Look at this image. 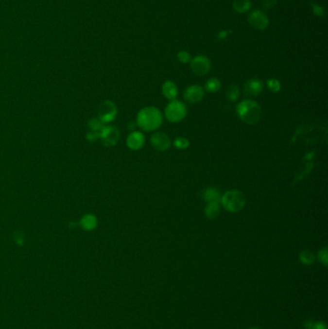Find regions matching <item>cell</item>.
I'll list each match as a JSON object with an SVG mask.
<instances>
[{"instance_id": "obj_1", "label": "cell", "mask_w": 328, "mask_h": 329, "mask_svg": "<svg viewBox=\"0 0 328 329\" xmlns=\"http://www.w3.org/2000/svg\"><path fill=\"white\" fill-rule=\"evenodd\" d=\"M163 123V115L161 111L152 106L141 109L137 115V126L145 132L158 129Z\"/></svg>"}, {"instance_id": "obj_2", "label": "cell", "mask_w": 328, "mask_h": 329, "mask_svg": "<svg viewBox=\"0 0 328 329\" xmlns=\"http://www.w3.org/2000/svg\"><path fill=\"white\" fill-rule=\"evenodd\" d=\"M236 113L242 122L249 125L256 124L262 118L261 106L255 100L249 98L241 101L237 105Z\"/></svg>"}, {"instance_id": "obj_3", "label": "cell", "mask_w": 328, "mask_h": 329, "mask_svg": "<svg viewBox=\"0 0 328 329\" xmlns=\"http://www.w3.org/2000/svg\"><path fill=\"white\" fill-rule=\"evenodd\" d=\"M221 205L230 213L241 212L246 203L244 194L238 190H229L222 194Z\"/></svg>"}, {"instance_id": "obj_4", "label": "cell", "mask_w": 328, "mask_h": 329, "mask_svg": "<svg viewBox=\"0 0 328 329\" xmlns=\"http://www.w3.org/2000/svg\"><path fill=\"white\" fill-rule=\"evenodd\" d=\"M187 106L179 100H172L165 108V117L170 122H180L187 116Z\"/></svg>"}, {"instance_id": "obj_5", "label": "cell", "mask_w": 328, "mask_h": 329, "mask_svg": "<svg viewBox=\"0 0 328 329\" xmlns=\"http://www.w3.org/2000/svg\"><path fill=\"white\" fill-rule=\"evenodd\" d=\"M97 115H98V120L102 123L106 124L116 120L117 115H118V108L113 101L105 100L98 106Z\"/></svg>"}, {"instance_id": "obj_6", "label": "cell", "mask_w": 328, "mask_h": 329, "mask_svg": "<svg viewBox=\"0 0 328 329\" xmlns=\"http://www.w3.org/2000/svg\"><path fill=\"white\" fill-rule=\"evenodd\" d=\"M121 138L120 130L113 125H104L99 140L101 143L107 147L115 146Z\"/></svg>"}, {"instance_id": "obj_7", "label": "cell", "mask_w": 328, "mask_h": 329, "mask_svg": "<svg viewBox=\"0 0 328 329\" xmlns=\"http://www.w3.org/2000/svg\"><path fill=\"white\" fill-rule=\"evenodd\" d=\"M191 71L197 76H203L207 74L211 69V61L204 55H198L191 59L190 63Z\"/></svg>"}, {"instance_id": "obj_8", "label": "cell", "mask_w": 328, "mask_h": 329, "mask_svg": "<svg viewBox=\"0 0 328 329\" xmlns=\"http://www.w3.org/2000/svg\"><path fill=\"white\" fill-rule=\"evenodd\" d=\"M248 22L253 28L257 30H265L270 23L267 15L260 10H255L251 12L248 17Z\"/></svg>"}, {"instance_id": "obj_9", "label": "cell", "mask_w": 328, "mask_h": 329, "mask_svg": "<svg viewBox=\"0 0 328 329\" xmlns=\"http://www.w3.org/2000/svg\"><path fill=\"white\" fill-rule=\"evenodd\" d=\"M150 143L152 146L161 152L167 151L172 146V141L170 137L163 132H155L150 137Z\"/></svg>"}, {"instance_id": "obj_10", "label": "cell", "mask_w": 328, "mask_h": 329, "mask_svg": "<svg viewBox=\"0 0 328 329\" xmlns=\"http://www.w3.org/2000/svg\"><path fill=\"white\" fill-rule=\"evenodd\" d=\"M264 90V83L258 78H252L245 82L243 93L247 97H256Z\"/></svg>"}, {"instance_id": "obj_11", "label": "cell", "mask_w": 328, "mask_h": 329, "mask_svg": "<svg viewBox=\"0 0 328 329\" xmlns=\"http://www.w3.org/2000/svg\"><path fill=\"white\" fill-rule=\"evenodd\" d=\"M204 97V89L199 85L189 86L184 92V99L191 104L198 103Z\"/></svg>"}, {"instance_id": "obj_12", "label": "cell", "mask_w": 328, "mask_h": 329, "mask_svg": "<svg viewBox=\"0 0 328 329\" xmlns=\"http://www.w3.org/2000/svg\"><path fill=\"white\" fill-rule=\"evenodd\" d=\"M104 123H102L98 119H91L88 121L89 131L87 133V139L90 141H95L99 140L101 131L104 127Z\"/></svg>"}, {"instance_id": "obj_13", "label": "cell", "mask_w": 328, "mask_h": 329, "mask_svg": "<svg viewBox=\"0 0 328 329\" xmlns=\"http://www.w3.org/2000/svg\"><path fill=\"white\" fill-rule=\"evenodd\" d=\"M145 137L140 131H133L131 132L127 139H126V145L131 150H139L144 145Z\"/></svg>"}, {"instance_id": "obj_14", "label": "cell", "mask_w": 328, "mask_h": 329, "mask_svg": "<svg viewBox=\"0 0 328 329\" xmlns=\"http://www.w3.org/2000/svg\"><path fill=\"white\" fill-rule=\"evenodd\" d=\"M162 93L167 99L172 101V100L176 99L178 95V88L174 82L171 80H167L164 82L162 86Z\"/></svg>"}, {"instance_id": "obj_15", "label": "cell", "mask_w": 328, "mask_h": 329, "mask_svg": "<svg viewBox=\"0 0 328 329\" xmlns=\"http://www.w3.org/2000/svg\"><path fill=\"white\" fill-rule=\"evenodd\" d=\"M205 217L209 220H215L221 214V202L220 201H210L206 203L204 209Z\"/></svg>"}, {"instance_id": "obj_16", "label": "cell", "mask_w": 328, "mask_h": 329, "mask_svg": "<svg viewBox=\"0 0 328 329\" xmlns=\"http://www.w3.org/2000/svg\"><path fill=\"white\" fill-rule=\"evenodd\" d=\"M80 226L82 229L86 231H92L96 228L97 226V219L93 214H87L83 216L80 220Z\"/></svg>"}, {"instance_id": "obj_17", "label": "cell", "mask_w": 328, "mask_h": 329, "mask_svg": "<svg viewBox=\"0 0 328 329\" xmlns=\"http://www.w3.org/2000/svg\"><path fill=\"white\" fill-rule=\"evenodd\" d=\"M201 196H202V199L206 202L220 201L222 193L218 189L215 187H208L202 190Z\"/></svg>"}, {"instance_id": "obj_18", "label": "cell", "mask_w": 328, "mask_h": 329, "mask_svg": "<svg viewBox=\"0 0 328 329\" xmlns=\"http://www.w3.org/2000/svg\"><path fill=\"white\" fill-rule=\"evenodd\" d=\"M222 87V83L218 78H210L207 80V82L205 83L204 86V91L210 93V94H214L220 91Z\"/></svg>"}, {"instance_id": "obj_19", "label": "cell", "mask_w": 328, "mask_h": 329, "mask_svg": "<svg viewBox=\"0 0 328 329\" xmlns=\"http://www.w3.org/2000/svg\"><path fill=\"white\" fill-rule=\"evenodd\" d=\"M251 8L250 0H234L233 1V9L237 13L242 14L246 13Z\"/></svg>"}, {"instance_id": "obj_20", "label": "cell", "mask_w": 328, "mask_h": 329, "mask_svg": "<svg viewBox=\"0 0 328 329\" xmlns=\"http://www.w3.org/2000/svg\"><path fill=\"white\" fill-rule=\"evenodd\" d=\"M315 254L313 251L309 250V249H305L302 250L299 253V261L303 264V265H312L315 262Z\"/></svg>"}, {"instance_id": "obj_21", "label": "cell", "mask_w": 328, "mask_h": 329, "mask_svg": "<svg viewBox=\"0 0 328 329\" xmlns=\"http://www.w3.org/2000/svg\"><path fill=\"white\" fill-rule=\"evenodd\" d=\"M226 98L227 100H229L230 102H236L239 97H240V90L239 87L237 85H231L228 87V89L226 90Z\"/></svg>"}, {"instance_id": "obj_22", "label": "cell", "mask_w": 328, "mask_h": 329, "mask_svg": "<svg viewBox=\"0 0 328 329\" xmlns=\"http://www.w3.org/2000/svg\"><path fill=\"white\" fill-rule=\"evenodd\" d=\"M267 86L269 88V90L272 92V93H278L280 90H281V83L278 79L276 78H270L268 81H267Z\"/></svg>"}, {"instance_id": "obj_23", "label": "cell", "mask_w": 328, "mask_h": 329, "mask_svg": "<svg viewBox=\"0 0 328 329\" xmlns=\"http://www.w3.org/2000/svg\"><path fill=\"white\" fill-rule=\"evenodd\" d=\"M173 146L179 150H185L190 146V141L186 137H177L173 141Z\"/></svg>"}, {"instance_id": "obj_24", "label": "cell", "mask_w": 328, "mask_h": 329, "mask_svg": "<svg viewBox=\"0 0 328 329\" xmlns=\"http://www.w3.org/2000/svg\"><path fill=\"white\" fill-rule=\"evenodd\" d=\"M305 327L307 329H328L325 322H315L313 320L307 321L305 323Z\"/></svg>"}, {"instance_id": "obj_25", "label": "cell", "mask_w": 328, "mask_h": 329, "mask_svg": "<svg viewBox=\"0 0 328 329\" xmlns=\"http://www.w3.org/2000/svg\"><path fill=\"white\" fill-rule=\"evenodd\" d=\"M318 260L321 264H323L325 267H328V247L322 248L318 252Z\"/></svg>"}, {"instance_id": "obj_26", "label": "cell", "mask_w": 328, "mask_h": 329, "mask_svg": "<svg viewBox=\"0 0 328 329\" xmlns=\"http://www.w3.org/2000/svg\"><path fill=\"white\" fill-rule=\"evenodd\" d=\"M177 59L182 64H189L191 61V56L186 50H181L177 54Z\"/></svg>"}, {"instance_id": "obj_27", "label": "cell", "mask_w": 328, "mask_h": 329, "mask_svg": "<svg viewBox=\"0 0 328 329\" xmlns=\"http://www.w3.org/2000/svg\"><path fill=\"white\" fill-rule=\"evenodd\" d=\"M311 6H312L313 14H314L315 16H317V17H324V16L326 15V10H325V8L322 7L321 5L312 3Z\"/></svg>"}, {"instance_id": "obj_28", "label": "cell", "mask_w": 328, "mask_h": 329, "mask_svg": "<svg viewBox=\"0 0 328 329\" xmlns=\"http://www.w3.org/2000/svg\"><path fill=\"white\" fill-rule=\"evenodd\" d=\"M276 4H277V0H263L262 2L263 7L266 9H272L276 7Z\"/></svg>"}, {"instance_id": "obj_29", "label": "cell", "mask_w": 328, "mask_h": 329, "mask_svg": "<svg viewBox=\"0 0 328 329\" xmlns=\"http://www.w3.org/2000/svg\"><path fill=\"white\" fill-rule=\"evenodd\" d=\"M229 33H230V32H228L227 30H222V31H220V32L218 33L217 38H218V40H220V41H224V40H225V39L227 38V36H228Z\"/></svg>"}, {"instance_id": "obj_30", "label": "cell", "mask_w": 328, "mask_h": 329, "mask_svg": "<svg viewBox=\"0 0 328 329\" xmlns=\"http://www.w3.org/2000/svg\"><path fill=\"white\" fill-rule=\"evenodd\" d=\"M256 329V328H253V329Z\"/></svg>"}]
</instances>
